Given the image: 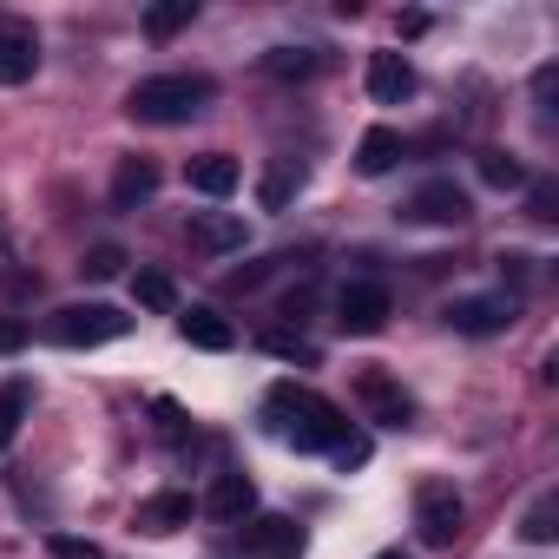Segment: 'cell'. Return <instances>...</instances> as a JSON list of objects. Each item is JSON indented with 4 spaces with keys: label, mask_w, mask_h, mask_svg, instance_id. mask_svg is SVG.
Returning <instances> with one entry per match:
<instances>
[{
    "label": "cell",
    "mask_w": 559,
    "mask_h": 559,
    "mask_svg": "<svg viewBox=\"0 0 559 559\" xmlns=\"http://www.w3.org/2000/svg\"><path fill=\"white\" fill-rule=\"evenodd\" d=\"M263 428L284 441V448H297V454H330L336 448V435L349 428L317 389H304V382H276L270 395H263Z\"/></svg>",
    "instance_id": "6da1fadb"
},
{
    "label": "cell",
    "mask_w": 559,
    "mask_h": 559,
    "mask_svg": "<svg viewBox=\"0 0 559 559\" xmlns=\"http://www.w3.org/2000/svg\"><path fill=\"white\" fill-rule=\"evenodd\" d=\"M211 99H217L211 73H158V80H139V86L126 93V112L145 119V126H185V119H198Z\"/></svg>",
    "instance_id": "7a4b0ae2"
},
{
    "label": "cell",
    "mask_w": 559,
    "mask_h": 559,
    "mask_svg": "<svg viewBox=\"0 0 559 559\" xmlns=\"http://www.w3.org/2000/svg\"><path fill=\"white\" fill-rule=\"evenodd\" d=\"M126 330H132V317H119L112 304H67L53 317V343H67V349H99V343H119Z\"/></svg>",
    "instance_id": "3957f363"
},
{
    "label": "cell",
    "mask_w": 559,
    "mask_h": 559,
    "mask_svg": "<svg viewBox=\"0 0 559 559\" xmlns=\"http://www.w3.org/2000/svg\"><path fill=\"white\" fill-rule=\"evenodd\" d=\"M389 284H376V276H356V284L336 290V330L343 336H382L389 330Z\"/></svg>",
    "instance_id": "277c9868"
},
{
    "label": "cell",
    "mask_w": 559,
    "mask_h": 559,
    "mask_svg": "<svg viewBox=\"0 0 559 559\" xmlns=\"http://www.w3.org/2000/svg\"><path fill=\"white\" fill-rule=\"evenodd\" d=\"M415 533H421V546H454V533H461L454 480H421L415 487Z\"/></svg>",
    "instance_id": "5b68a950"
},
{
    "label": "cell",
    "mask_w": 559,
    "mask_h": 559,
    "mask_svg": "<svg viewBox=\"0 0 559 559\" xmlns=\"http://www.w3.org/2000/svg\"><path fill=\"white\" fill-rule=\"evenodd\" d=\"M408 217H415V224H441V230H454V224L474 217V198H467L454 178H428V185L408 198Z\"/></svg>",
    "instance_id": "8992f818"
},
{
    "label": "cell",
    "mask_w": 559,
    "mask_h": 559,
    "mask_svg": "<svg viewBox=\"0 0 559 559\" xmlns=\"http://www.w3.org/2000/svg\"><path fill=\"white\" fill-rule=\"evenodd\" d=\"M356 402H362L369 421H382V428H408V421H415L408 389H402L395 376H382V369H362V376H356Z\"/></svg>",
    "instance_id": "52a82bcc"
},
{
    "label": "cell",
    "mask_w": 559,
    "mask_h": 559,
    "mask_svg": "<svg viewBox=\"0 0 559 559\" xmlns=\"http://www.w3.org/2000/svg\"><path fill=\"white\" fill-rule=\"evenodd\" d=\"M243 552L250 559H297L304 552V526L284 513H250L243 520Z\"/></svg>",
    "instance_id": "ba28073f"
},
{
    "label": "cell",
    "mask_w": 559,
    "mask_h": 559,
    "mask_svg": "<svg viewBox=\"0 0 559 559\" xmlns=\"http://www.w3.org/2000/svg\"><path fill=\"white\" fill-rule=\"evenodd\" d=\"M185 237H191V250H211V257H224V250H243V217L237 211H191V224H185Z\"/></svg>",
    "instance_id": "9c48e42d"
},
{
    "label": "cell",
    "mask_w": 559,
    "mask_h": 559,
    "mask_svg": "<svg viewBox=\"0 0 559 559\" xmlns=\"http://www.w3.org/2000/svg\"><path fill=\"white\" fill-rule=\"evenodd\" d=\"M507 323H513L507 297H461V304H448V330H461V336H500Z\"/></svg>",
    "instance_id": "30bf717a"
},
{
    "label": "cell",
    "mask_w": 559,
    "mask_h": 559,
    "mask_svg": "<svg viewBox=\"0 0 559 559\" xmlns=\"http://www.w3.org/2000/svg\"><path fill=\"white\" fill-rule=\"evenodd\" d=\"M369 99H376V106L415 99V67H408V53H369Z\"/></svg>",
    "instance_id": "8fae6325"
},
{
    "label": "cell",
    "mask_w": 559,
    "mask_h": 559,
    "mask_svg": "<svg viewBox=\"0 0 559 559\" xmlns=\"http://www.w3.org/2000/svg\"><path fill=\"white\" fill-rule=\"evenodd\" d=\"M40 73V40L27 27H0V86H27Z\"/></svg>",
    "instance_id": "7c38bea8"
},
{
    "label": "cell",
    "mask_w": 559,
    "mask_h": 559,
    "mask_svg": "<svg viewBox=\"0 0 559 559\" xmlns=\"http://www.w3.org/2000/svg\"><path fill=\"white\" fill-rule=\"evenodd\" d=\"M402 152H408V145H402L395 126H369L362 145H356V171H362V178H389V171L402 165Z\"/></svg>",
    "instance_id": "4fadbf2b"
},
{
    "label": "cell",
    "mask_w": 559,
    "mask_h": 559,
    "mask_svg": "<svg viewBox=\"0 0 559 559\" xmlns=\"http://www.w3.org/2000/svg\"><path fill=\"white\" fill-rule=\"evenodd\" d=\"M204 513H211V520H250V513H257V487H250V474H217L211 493H204Z\"/></svg>",
    "instance_id": "5bb4252c"
},
{
    "label": "cell",
    "mask_w": 559,
    "mask_h": 559,
    "mask_svg": "<svg viewBox=\"0 0 559 559\" xmlns=\"http://www.w3.org/2000/svg\"><path fill=\"white\" fill-rule=\"evenodd\" d=\"M152 191H158V165L152 158H119V171H112V211H132Z\"/></svg>",
    "instance_id": "9a60e30c"
},
{
    "label": "cell",
    "mask_w": 559,
    "mask_h": 559,
    "mask_svg": "<svg viewBox=\"0 0 559 559\" xmlns=\"http://www.w3.org/2000/svg\"><path fill=\"white\" fill-rule=\"evenodd\" d=\"M178 336H185V343H191V349H211V356H224V349H230V343H237V330H230V323H224V317H217V310H204V304H198V310H185V317H178Z\"/></svg>",
    "instance_id": "2e32d148"
},
{
    "label": "cell",
    "mask_w": 559,
    "mask_h": 559,
    "mask_svg": "<svg viewBox=\"0 0 559 559\" xmlns=\"http://www.w3.org/2000/svg\"><path fill=\"white\" fill-rule=\"evenodd\" d=\"M191 513H198V500L191 493H152V500H139V526L145 533H178V526H191Z\"/></svg>",
    "instance_id": "e0dca14e"
},
{
    "label": "cell",
    "mask_w": 559,
    "mask_h": 559,
    "mask_svg": "<svg viewBox=\"0 0 559 559\" xmlns=\"http://www.w3.org/2000/svg\"><path fill=\"white\" fill-rule=\"evenodd\" d=\"M191 191L198 198H230L237 191V158H224V152H204V158H191Z\"/></svg>",
    "instance_id": "ac0fdd59"
},
{
    "label": "cell",
    "mask_w": 559,
    "mask_h": 559,
    "mask_svg": "<svg viewBox=\"0 0 559 559\" xmlns=\"http://www.w3.org/2000/svg\"><path fill=\"white\" fill-rule=\"evenodd\" d=\"M297 191H304V165H297V158H276V165L263 171V185H257V204H263V211H284Z\"/></svg>",
    "instance_id": "d6986e66"
},
{
    "label": "cell",
    "mask_w": 559,
    "mask_h": 559,
    "mask_svg": "<svg viewBox=\"0 0 559 559\" xmlns=\"http://www.w3.org/2000/svg\"><path fill=\"white\" fill-rule=\"evenodd\" d=\"M552 533H559V493H539L526 507V520H520V539L526 546H552Z\"/></svg>",
    "instance_id": "ffe728a7"
},
{
    "label": "cell",
    "mask_w": 559,
    "mask_h": 559,
    "mask_svg": "<svg viewBox=\"0 0 559 559\" xmlns=\"http://www.w3.org/2000/svg\"><path fill=\"white\" fill-rule=\"evenodd\" d=\"M317 67H323V60H317L310 47H270V53H263V73H270V80H310Z\"/></svg>",
    "instance_id": "44dd1931"
},
{
    "label": "cell",
    "mask_w": 559,
    "mask_h": 559,
    "mask_svg": "<svg viewBox=\"0 0 559 559\" xmlns=\"http://www.w3.org/2000/svg\"><path fill=\"white\" fill-rule=\"evenodd\" d=\"M132 297H139L145 310H158V317L178 310V290H171V276H165V270H139V276H132Z\"/></svg>",
    "instance_id": "7402d4cb"
},
{
    "label": "cell",
    "mask_w": 559,
    "mask_h": 559,
    "mask_svg": "<svg viewBox=\"0 0 559 559\" xmlns=\"http://www.w3.org/2000/svg\"><path fill=\"white\" fill-rule=\"evenodd\" d=\"M27 408H34V389H27V382H8V389H0V448H8V441L21 435Z\"/></svg>",
    "instance_id": "603a6c76"
},
{
    "label": "cell",
    "mask_w": 559,
    "mask_h": 559,
    "mask_svg": "<svg viewBox=\"0 0 559 559\" xmlns=\"http://www.w3.org/2000/svg\"><path fill=\"white\" fill-rule=\"evenodd\" d=\"M191 21H198V0H165V8L145 14V34H152V40H171V34L191 27Z\"/></svg>",
    "instance_id": "cb8c5ba5"
},
{
    "label": "cell",
    "mask_w": 559,
    "mask_h": 559,
    "mask_svg": "<svg viewBox=\"0 0 559 559\" xmlns=\"http://www.w3.org/2000/svg\"><path fill=\"white\" fill-rule=\"evenodd\" d=\"M480 185H493V191H520V185H526V165L507 158V152H480Z\"/></svg>",
    "instance_id": "d4e9b609"
},
{
    "label": "cell",
    "mask_w": 559,
    "mask_h": 559,
    "mask_svg": "<svg viewBox=\"0 0 559 559\" xmlns=\"http://www.w3.org/2000/svg\"><path fill=\"white\" fill-rule=\"evenodd\" d=\"M86 276H93V284H106V276H119L126 270V250L119 243H99V250H86V263H80Z\"/></svg>",
    "instance_id": "484cf974"
},
{
    "label": "cell",
    "mask_w": 559,
    "mask_h": 559,
    "mask_svg": "<svg viewBox=\"0 0 559 559\" xmlns=\"http://www.w3.org/2000/svg\"><path fill=\"white\" fill-rule=\"evenodd\" d=\"M330 461H336V467H362V461H369V435L343 428V435H336V448H330Z\"/></svg>",
    "instance_id": "4316f807"
},
{
    "label": "cell",
    "mask_w": 559,
    "mask_h": 559,
    "mask_svg": "<svg viewBox=\"0 0 559 559\" xmlns=\"http://www.w3.org/2000/svg\"><path fill=\"white\" fill-rule=\"evenodd\" d=\"M263 349H270V356H284V362H317V349H310L304 336H284V330L263 336Z\"/></svg>",
    "instance_id": "83f0119b"
},
{
    "label": "cell",
    "mask_w": 559,
    "mask_h": 559,
    "mask_svg": "<svg viewBox=\"0 0 559 559\" xmlns=\"http://www.w3.org/2000/svg\"><path fill=\"white\" fill-rule=\"evenodd\" d=\"M47 552H53V559H106L93 539H73V533H53V539H47Z\"/></svg>",
    "instance_id": "f1b7e54d"
},
{
    "label": "cell",
    "mask_w": 559,
    "mask_h": 559,
    "mask_svg": "<svg viewBox=\"0 0 559 559\" xmlns=\"http://www.w3.org/2000/svg\"><path fill=\"white\" fill-rule=\"evenodd\" d=\"M27 343V323H14V317H0V356H14Z\"/></svg>",
    "instance_id": "f546056e"
},
{
    "label": "cell",
    "mask_w": 559,
    "mask_h": 559,
    "mask_svg": "<svg viewBox=\"0 0 559 559\" xmlns=\"http://www.w3.org/2000/svg\"><path fill=\"white\" fill-rule=\"evenodd\" d=\"M158 421H165L171 441H185V415H178V402H158Z\"/></svg>",
    "instance_id": "4dcf8cb0"
},
{
    "label": "cell",
    "mask_w": 559,
    "mask_h": 559,
    "mask_svg": "<svg viewBox=\"0 0 559 559\" xmlns=\"http://www.w3.org/2000/svg\"><path fill=\"white\" fill-rule=\"evenodd\" d=\"M8 257H14V243H8V230H0V270H8Z\"/></svg>",
    "instance_id": "1f68e13d"
},
{
    "label": "cell",
    "mask_w": 559,
    "mask_h": 559,
    "mask_svg": "<svg viewBox=\"0 0 559 559\" xmlns=\"http://www.w3.org/2000/svg\"><path fill=\"white\" fill-rule=\"evenodd\" d=\"M376 559H408V552H395V546H389V552H376Z\"/></svg>",
    "instance_id": "d6a6232c"
}]
</instances>
